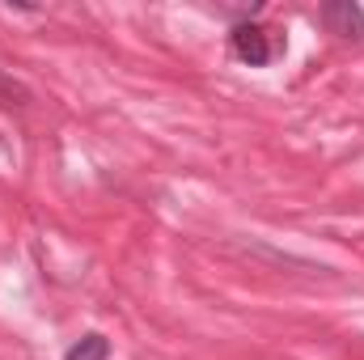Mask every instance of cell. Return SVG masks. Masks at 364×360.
<instances>
[{
    "label": "cell",
    "mask_w": 364,
    "mask_h": 360,
    "mask_svg": "<svg viewBox=\"0 0 364 360\" xmlns=\"http://www.w3.org/2000/svg\"><path fill=\"white\" fill-rule=\"evenodd\" d=\"M233 55L242 60V64H267L275 55L272 47V30H263V26H255V21H242L237 30H233Z\"/></svg>",
    "instance_id": "6da1fadb"
},
{
    "label": "cell",
    "mask_w": 364,
    "mask_h": 360,
    "mask_svg": "<svg viewBox=\"0 0 364 360\" xmlns=\"http://www.w3.org/2000/svg\"><path fill=\"white\" fill-rule=\"evenodd\" d=\"M326 21H331L343 38H360L364 34V13L356 4H326Z\"/></svg>",
    "instance_id": "7a4b0ae2"
},
{
    "label": "cell",
    "mask_w": 364,
    "mask_h": 360,
    "mask_svg": "<svg viewBox=\"0 0 364 360\" xmlns=\"http://www.w3.org/2000/svg\"><path fill=\"white\" fill-rule=\"evenodd\" d=\"M106 352H110V348H106L102 335H85V339L68 352V360H106Z\"/></svg>",
    "instance_id": "3957f363"
}]
</instances>
